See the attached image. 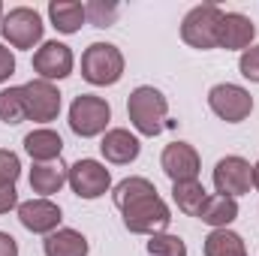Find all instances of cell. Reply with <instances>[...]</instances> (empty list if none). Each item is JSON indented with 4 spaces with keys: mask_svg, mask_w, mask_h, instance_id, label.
<instances>
[{
    "mask_svg": "<svg viewBox=\"0 0 259 256\" xmlns=\"http://www.w3.org/2000/svg\"><path fill=\"white\" fill-rule=\"evenodd\" d=\"M115 208L121 211V220L133 235H157L166 232L172 223V211L166 205V199L157 193V187L142 178V175H130L124 181H118L112 187Z\"/></svg>",
    "mask_w": 259,
    "mask_h": 256,
    "instance_id": "6da1fadb",
    "label": "cell"
},
{
    "mask_svg": "<svg viewBox=\"0 0 259 256\" xmlns=\"http://www.w3.org/2000/svg\"><path fill=\"white\" fill-rule=\"evenodd\" d=\"M169 115V100L160 88L154 84H139L127 100V118L139 136H160L166 127Z\"/></svg>",
    "mask_w": 259,
    "mask_h": 256,
    "instance_id": "7a4b0ae2",
    "label": "cell"
},
{
    "mask_svg": "<svg viewBox=\"0 0 259 256\" xmlns=\"http://www.w3.org/2000/svg\"><path fill=\"white\" fill-rule=\"evenodd\" d=\"M124 66V52L115 42H91L81 55V78L94 88H109L121 81Z\"/></svg>",
    "mask_w": 259,
    "mask_h": 256,
    "instance_id": "3957f363",
    "label": "cell"
},
{
    "mask_svg": "<svg viewBox=\"0 0 259 256\" xmlns=\"http://www.w3.org/2000/svg\"><path fill=\"white\" fill-rule=\"evenodd\" d=\"M0 33H3V42L9 49L27 52V49L42 46L46 24H42V15L33 6H12L0 21Z\"/></svg>",
    "mask_w": 259,
    "mask_h": 256,
    "instance_id": "277c9868",
    "label": "cell"
},
{
    "mask_svg": "<svg viewBox=\"0 0 259 256\" xmlns=\"http://www.w3.org/2000/svg\"><path fill=\"white\" fill-rule=\"evenodd\" d=\"M69 130L81 139H97L109 130L112 121V106L97 97V94H81L69 103Z\"/></svg>",
    "mask_w": 259,
    "mask_h": 256,
    "instance_id": "5b68a950",
    "label": "cell"
},
{
    "mask_svg": "<svg viewBox=\"0 0 259 256\" xmlns=\"http://www.w3.org/2000/svg\"><path fill=\"white\" fill-rule=\"evenodd\" d=\"M220 18H223V9L217 3H199V6H193L184 15V21H181V39L190 49H199V52L217 49Z\"/></svg>",
    "mask_w": 259,
    "mask_h": 256,
    "instance_id": "8992f818",
    "label": "cell"
},
{
    "mask_svg": "<svg viewBox=\"0 0 259 256\" xmlns=\"http://www.w3.org/2000/svg\"><path fill=\"white\" fill-rule=\"evenodd\" d=\"M208 109L226 124H241L253 112V97L247 88H241L235 81H220L208 91Z\"/></svg>",
    "mask_w": 259,
    "mask_h": 256,
    "instance_id": "52a82bcc",
    "label": "cell"
},
{
    "mask_svg": "<svg viewBox=\"0 0 259 256\" xmlns=\"http://www.w3.org/2000/svg\"><path fill=\"white\" fill-rule=\"evenodd\" d=\"M66 184L78 199L94 202V199H100V196H106L112 190V172L106 169V163L84 157V160H75L66 169Z\"/></svg>",
    "mask_w": 259,
    "mask_h": 256,
    "instance_id": "ba28073f",
    "label": "cell"
},
{
    "mask_svg": "<svg viewBox=\"0 0 259 256\" xmlns=\"http://www.w3.org/2000/svg\"><path fill=\"white\" fill-rule=\"evenodd\" d=\"M21 91H24V115H27V121H33V124L58 121L61 106H64V97H61L58 84L42 81V78H30V81L21 84Z\"/></svg>",
    "mask_w": 259,
    "mask_h": 256,
    "instance_id": "9c48e42d",
    "label": "cell"
},
{
    "mask_svg": "<svg viewBox=\"0 0 259 256\" xmlns=\"http://www.w3.org/2000/svg\"><path fill=\"white\" fill-rule=\"evenodd\" d=\"M250 172H253V163H250V160H244V157H238V154H226V157H220L217 166H214V175H211L214 190L220 193V196L238 199V196L250 193V187H253Z\"/></svg>",
    "mask_w": 259,
    "mask_h": 256,
    "instance_id": "30bf717a",
    "label": "cell"
},
{
    "mask_svg": "<svg viewBox=\"0 0 259 256\" xmlns=\"http://www.w3.org/2000/svg\"><path fill=\"white\" fill-rule=\"evenodd\" d=\"M72 66H75V55L66 42L49 39L33 52V72L42 81H52V84L61 81L66 75H72Z\"/></svg>",
    "mask_w": 259,
    "mask_h": 256,
    "instance_id": "8fae6325",
    "label": "cell"
},
{
    "mask_svg": "<svg viewBox=\"0 0 259 256\" xmlns=\"http://www.w3.org/2000/svg\"><path fill=\"white\" fill-rule=\"evenodd\" d=\"M160 166L172 184L178 181H199L202 172V157L190 142H169L160 154Z\"/></svg>",
    "mask_w": 259,
    "mask_h": 256,
    "instance_id": "7c38bea8",
    "label": "cell"
},
{
    "mask_svg": "<svg viewBox=\"0 0 259 256\" xmlns=\"http://www.w3.org/2000/svg\"><path fill=\"white\" fill-rule=\"evenodd\" d=\"M15 211H18V223L33 235H52V232L61 229V220H64L61 205L52 202V199H42V196L21 202Z\"/></svg>",
    "mask_w": 259,
    "mask_h": 256,
    "instance_id": "4fadbf2b",
    "label": "cell"
},
{
    "mask_svg": "<svg viewBox=\"0 0 259 256\" xmlns=\"http://www.w3.org/2000/svg\"><path fill=\"white\" fill-rule=\"evenodd\" d=\"M256 39V24L244 12H223L217 30V49L226 52H247Z\"/></svg>",
    "mask_w": 259,
    "mask_h": 256,
    "instance_id": "5bb4252c",
    "label": "cell"
},
{
    "mask_svg": "<svg viewBox=\"0 0 259 256\" xmlns=\"http://www.w3.org/2000/svg\"><path fill=\"white\" fill-rule=\"evenodd\" d=\"M100 154L106 157V163L112 166H130L133 160H139L142 154V142L136 133H130L127 127H112L103 133L100 139Z\"/></svg>",
    "mask_w": 259,
    "mask_h": 256,
    "instance_id": "9a60e30c",
    "label": "cell"
},
{
    "mask_svg": "<svg viewBox=\"0 0 259 256\" xmlns=\"http://www.w3.org/2000/svg\"><path fill=\"white\" fill-rule=\"evenodd\" d=\"M24 151L33 163H55L64 154V139L52 127H36L24 136Z\"/></svg>",
    "mask_w": 259,
    "mask_h": 256,
    "instance_id": "2e32d148",
    "label": "cell"
},
{
    "mask_svg": "<svg viewBox=\"0 0 259 256\" xmlns=\"http://www.w3.org/2000/svg\"><path fill=\"white\" fill-rule=\"evenodd\" d=\"M66 169H69V166H64L61 160H55V163H33V169H30V175H27L30 190L36 193V196H42V199H52L55 193L64 190Z\"/></svg>",
    "mask_w": 259,
    "mask_h": 256,
    "instance_id": "e0dca14e",
    "label": "cell"
},
{
    "mask_svg": "<svg viewBox=\"0 0 259 256\" xmlns=\"http://www.w3.org/2000/svg\"><path fill=\"white\" fill-rule=\"evenodd\" d=\"M199 220L211 229H229L235 220H238V199L232 196H220V193H211L199 211Z\"/></svg>",
    "mask_w": 259,
    "mask_h": 256,
    "instance_id": "ac0fdd59",
    "label": "cell"
},
{
    "mask_svg": "<svg viewBox=\"0 0 259 256\" xmlns=\"http://www.w3.org/2000/svg\"><path fill=\"white\" fill-rule=\"evenodd\" d=\"M49 21H52V27L58 30V33H78L81 30V24L88 21V15H84V3H78V0H52L49 3Z\"/></svg>",
    "mask_w": 259,
    "mask_h": 256,
    "instance_id": "d6986e66",
    "label": "cell"
},
{
    "mask_svg": "<svg viewBox=\"0 0 259 256\" xmlns=\"http://www.w3.org/2000/svg\"><path fill=\"white\" fill-rule=\"evenodd\" d=\"M88 250H91L88 238L78 229H69V226H61L58 232L46 235V241H42L46 256H88Z\"/></svg>",
    "mask_w": 259,
    "mask_h": 256,
    "instance_id": "ffe728a7",
    "label": "cell"
},
{
    "mask_svg": "<svg viewBox=\"0 0 259 256\" xmlns=\"http://www.w3.org/2000/svg\"><path fill=\"white\" fill-rule=\"evenodd\" d=\"M205 256H247V244L232 229H211L202 244Z\"/></svg>",
    "mask_w": 259,
    "mask_h": 256,
    "instance_id": "44dd1931",
    "label": "cell"
},
{
    "mask_svg": "<svg viewBox=\"0 0 259 256\" xmlns=\"http://www.w3.org/2000/svg\"><path fill=\"white\" fill-rule=\"evenodd\" d=\"M208 196L211 193L202 187V181H178V184H172V202L187 217H199V211H202Z\"/></svg>",
    "mask_w": 259,
    "mask_h": 256,
    "instance_id": "7402d4cb",
    "label": "cell"
},
{
    "mask_svg": "<svg viewBox=\"0 0 259 256\" xmlns=\"http://www.w3.org/2000/svg\"><path fill=\"white\" fill-rule=\"evenodd\" d=\"M0 121L9 124V127L27 121V115H24V91H21V84H15V88L9 84V88L0 91Z\"/></svg>",
    "mask_w": 259,
    "mask_h": 256,
    "instance_id": "603a6c76",
    "label": "cell"
},
{
    "mask_svg": "<svg viewBox=\"0 0 259 256\" xmlns=\"http://www.w3.org/2000/svg\"><path fill=\"white\" fill-rule=\"evenodd\" d=\"M84 15H88V24L94 27H112L121 15V6L115 0H91L84 3Z\"/></svg>",
    "mask_w": 259,
    "mask_h": 256,
    "instance_id": "cb8c5ba5",
    "label": "cell"
},
{
    "mask_svg": "<svg viewBox=\"0 0 259 256\" xmlns=\"http://www.w3.org/2000/svg\"><path fill=\"white\" fill-rule=\"evenodd\" d=\"M148 253L151 256H187V244L181 235L172 232H157L148 238Z\"/></svg>",
    "mask_w": 259,
    "mask_h": 256,
    "instance_id": "d4e9b609",
    "label": "cell"
},
{
    "mask_svg": "<svg viewBox=\"0 0 259 256\" xmlns=\"http://www.w3.org/2000/svg\"><path fill=\"white\" fill-rule=\"evenodd\" d=\"M21 178V160L15 151L0 148V184H15Z\"/></svg>",
    "mask_w": 259,
    "mask_h": 256,
    "instance_id": "484cf974",
    "label": "cell"
},
{
    "mask_svg": "<svg viewBox=\"0 0 259 256\" xmlns=\"http://www.w3.org/2000/svg\"><path fill=\"white\" fill-rule=\"evenodd\" d=\"M238 69H241V75H244L247 81H256L259 84V42H253L247 52H241Z\"/></svg>",
    "mask_w": 259,
    "mask_h": 256,
    "instance_id": "4316f807",
    "label": "cell"
},
{
    "mask_svg": "<svg viewBox=\"0 0 259 256\" xmlns=\"http://www.w3.org/2000/svg\"><path fill=\"white\" fill-rule=\"evenodd\" d=\"M15 75V55L6 42H0V84H6Z\"/></svg>",
    "mask_w": 259,
    "mask_h": 256,
    "instance_id": "83f0119b",
    "label": "cell"
},
{
    "mask_svg": "<svg viewBox=\"0 0 259 256\" xmlns=\"http://www.w3.org/2000/svg\"><path fill=\"white\" fill-rule=\"evenodd\" d=\"M18 190L15 184H0V214H9L12 208H18Z\"/></svg>",
    "mask_w": 259,
    "mask_h": 256,
    "instance_id": "f1b7e54d",
    "label": "cell"
},
{
    "mask_svg": "<svg viewBox=\"0 0 259 256\" xmlns=\"http://www.w3.org/2000/svg\"><path fill=\"white\" fill-rule=\"evenodd\" d=\"M0 256H18V241L9 232H0Z\"/></svg>",
    "mask_w": 259,
    "mask_h": 256,
    "instance_id": "f546056e",
    "label": "cell"
},
{
    "mask_svg": "<svg viewBox=\"0 0 259 256\" xmlns=\"http://www.w3.org/2000/svg\"><path fill=\"white\" fill-rule=\"evenodd\" d=\"M250 181H253V190L259 193V163H253V172H250Z\"/></svg>",
    "mask_w": 259,
    "mask_h": 256,
    "instance_id": "4dcf8cb0",
    "label": "cell"
},
{
    "mask_svg": "<svg viewBox=\"0 0 259 256\" xmlns=\"http://www.w3.org/2000/svg\"><path fill=\"white\" fill-rule=\"evenodd\" d=\"M3 15H6V9H3V3H0V21H3Z\"/></svg>",
    "mask_w": 259,
    "mask_h": 256,
    "instance_id": "1f68e13d",
    "label": "cell"
}]
</instances>
